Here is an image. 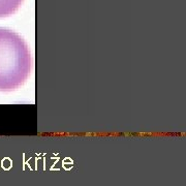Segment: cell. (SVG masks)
I'll return each mask as SVG.
<instances>
[{
	"mask_svg": "<svg viewBox=\"0 0 186 186\" xmlns=\"http://www.w3.org/2000/svg\"><path fill=\"white\" fill-rule=\"evenodd\" d=\"M30 54L15 32L0 28V91H11L29 76Z\"/></svg>",
	"mask_w": 186,
	"mask_h": 186,
	"instance_id": "cell-1",
	"label": "cell"
},
{
	"mask_svg": "<svg viewBox=\"0 0 186 186\" xmlns=\"http://www.w3.org/2000/svg\"><path fill=\"white\" fill-rule=\"evenodd\" d=\"M22 2L23 0H0V18L13 15Z\"/></svg>",
	"mask_w": 186,
	"mask_h": 186,
	"instance_id": "cell-2",
	"label": "cell"
}]
</instances>
